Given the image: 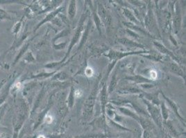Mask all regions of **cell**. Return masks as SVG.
Masks as SVG:
<instances>
[{
	"label": "cell",
	"mask_w": 186,
	"mask_h": 138,
	"mask_svg": "<svg viewBox=\"0 0 186 138\" xmlns=\"http://www.w3.org/2000/svg\"><path fill=\"white\" fill-rule=\"evenodd\" d=\"M82 94H83V93H82L81 91H76L75 93V97H81Z\"/></svg>",
	"instance_id": "3957f363"
},
{
	"label": "cell",
	"mask_w": 186,
	"mask_h": 138,
	"mask_svg": "<svg viewBox=\"0 0 186 138\" xmlns=\"http://www.w3.org/2000/svg\"><path fill=\"white\" fill-rule=\"evenodd\" d=\"M39 138H45V137H43V136H41V137H40Z\"/></svg>",
	"instance_id": "5b68a950"
},
{
	"label": "cell",
	"mask_w": 186,
	"mask_h": 138,
	"mask_svg": "<svg viewBox=\"0 0 186 138\" xmlns=\"http://www.w3.org/2000/svg\"><path fill=\"white\" fill-rule=\"evenodd\" d=\"M46 122L49 123V124L52 122V117L50 116V115H47V117H46Z\"/></svg>",
	"instance_id": "277c9868"
},
{
	"label": "cell",
	"mask_w": 186,
	"mask_h": 138,
	"mask_svg": "<svg viewBox=\"0 0 186 138\" xmlns=\"http://www.w3.org/2000/svg\"><path fill=\"white\" fill-rule=\"evenodd\" d=\"M150 76H151V78L153 80H156L157 78V72L154 70H152V71L150 72Z\"/></svg>",
	"instance_id": "7a4b0ae2"
},
{
	"label": "cell",
	"mask_w": 186,
	"mask_h": 138,
	"mask_svg": "<svg viewBox=\"0 0 186 138\" xmlns=\"http://www.w3.org/2000/svg\"><path fill=\"white\" fill-rule=\"evenodd\" d=\"M85 73L86 76H88V77H92L93 74H94V71H93V69L91 67H88L85 70Z\"/></svg>",
	"instance_id": "6da1fadb"
}]
</instances>
